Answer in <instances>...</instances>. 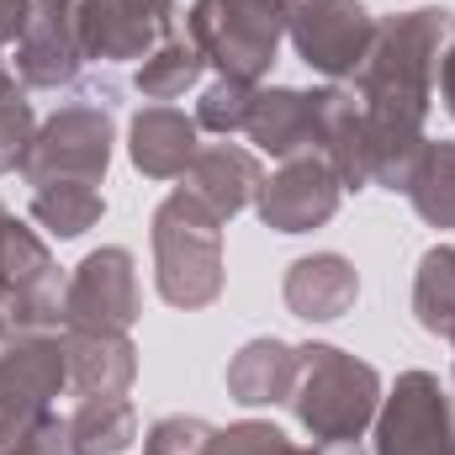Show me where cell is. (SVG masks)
I'll use <instances>...</instances> for the list:
<instances>
[{
    "label": "cell",
    "instance_id": "cell-12",
    "mask_svg": "<svg viewBox=\"0 0 455 455\" xmlns=\"http://www.w3.org/2000/svg\"><path fill=\"white\" fill-rule=\"evenodd\" d=\"M344 186L334 180V170L318 159V154H302V159H286L265 186H259V218L275 228V233H307V228L329 223L339 212Z\"/></svg>",
    "mask_w": 455,
    "mask_h": 455
},
{
    "label": "cell",
    "instance_id": "cell-5",
    "mask_svg": "<svg viewBox=\"0 0 455 455\" xmlns=\"http://www.w3.org/2000/svg\"><path fill=\"white\" fill-rule=\"evenodd\" d=\"M107 164H112V116L101 107H64L37 127L21 159V175L32 186H53V180L101 186Z\"/></svg>",
    "mask_w": 455,
    "mask_h": 455
},
{
    "label": "cell",
    "instance_id": "cell-10",
    "mask_svg": "<svg viewBox=\"0 0 455 455\" xmlns=\"http://www.w3.org/2000/svg\"><path fill=\"white\" fill-rule=\"evenodd\" d=\"M64 307V281L53 254L43 249V238L32 228L11 218V238H5V281H0V313L16 329H48L59 323Z\"/></svg>",
    "mask_w": 455,
    "mask_h": 455
},
{
    "label": "cell",
    "instance_id": "cell-1",
    "mask_svg": "<svg viewBox=\"0 0 455 455\" xmlns=\"http://www.w3.org/2000/svg\"><path fill=\"white\" fill-rule=\"evenodd\" d=\"M455 37L451 11H403L376 21V37L355 69V96L365 107V127L387 138H424V116L435 96L440 59Z\"/></svg>",
    "mask_w": 455,
    "mask_h": 455
},
{
    "label": "cell",
    "instance_id": "cell-3",
    "mask_svg": "<svg viewBox=\"0 0 455 455\" xmlns=\"http://www.w3.org/2000/svg\"><path fill=\"white\" fill-rule=\"evenodd\" d=\"M154 286L170 307H207L223 291V223L180 186L154 212Z\"/></svg>",
    "mask_w": 455,
    "mask_h": 455
},
{
    "label": "cell",
    "instance_id": "cell-18",
    "mask_svg": "<svg viewBox=\"0 0 455 455\" xmlns=\"http://www.w3.org/2000/svg\"><path fill=\"white\" fill-rule=\"evenodd\" d=\"M297 371H302V355L286 339H249L233 355V365H228V392H233V403H243V408L291 403Z\"/></svg>",
    "mask_w": 455,
    "mask_h": 455
},
{
    "label": "cell",
    "instance_id": "cell-25",
    "mask_svg": "<svg viewBox=\"0 0 455 455\" xmlns=\"http://www.w3.org/2000/svg\"><path fill=\"white\" fill-rule=\"evenodd\" d=\"M32 138H37L32 107H27V96H21V85L5 75V80H0V175H5V170H21Z\"/></svg>",
    "mask_w": 455,
    "mask_h": 455
},
{
    "label": "cell",
    "instance_id": "cell-21",
    "mask_svg": "<svg viewBox=\"0 0 455 455\" xmlns=\"http://www.w3.org/2000/svg\"><path fill=\"white\" fill-rule=\"evenodd\" d=\"M403 191L424 223L455 228V143H424Z\"/></svg>",
    "mask_w": 455,
    "mask_h": 455
},
{
    "label": "cell",
    "instance_id": "cell-19",
    "mask_svg": "<svg viewBox=\"0 0 455 455\" xmlns=\"http://www.w3.org/2000/svg\"><path fill=\"white\" fill-rule=\"evenodd\" d=\"M69 387L80 397H122L138 376V349L127 334H64Z\"/></svg>",
    "mask_w": 455,
    "mask_h": 455
},
{
    "label": "cell",
    "instance_id": "cell-27",
    "mask_svg": "<svg viewBox=\"0 0 455 455\" xmlns=\"http://www.w3.org/2000/svg\"><path fill=\"white\" fill-rule=\"evenodd\" d=\"M207 455H318V451H302V445H291L275 424H254V419H249V424L218 429Z\"/></svg>",
    "mask_w": 455,
    "mask_h": 455
},
{
    "label": "cell",
    "instance_id": "cell-34",
    "mask_svg": "<svg viewBox=\"0 0 455 455\" xmlns=\"http://www.w3.org/2000/svg\"><path fill=\"white\" fill-rule=\"evenodd\" d=\"M445 455H455V440H451V451H445Z\"/></svg>",
    "mask_w": 455,
    "mask_h": 455
},
{
    "label": "cell",
    "instance_id": "cell-11",
    "mask_svg": "<svg viewBox=\"0 0 455 455\" xmlns=\"http://www.w3.org/2000/svg\"><path fill=\"white\" fill-rule=\"evenodd\" d=\"M85 69L75 0H32V16L16 37V75L32 91H59Z\"/></svg>",
    "mask_w": 455,
    "mask_h": 455
},
{
    "label": "cell",
    "instance_id": "cell-9",
    "mask_svg": "<svg viewBox=\"0 0 455 455\" xmlns=\"http://www.w3.org/2000/svg\"><path fill=\"white\" fill-rule=\"evenodd\" d=\"M75 21L85 59H148L175 37V0H80Z\"/></svg>",
    "mask_w": 455,
    "mask_h": 455
},
{
    "label": "cell",
    "instance_id": "cell-15",
    "mask_svg": "<svg viewBox=\"0 0 455 455\" xmlns=\"http://www.w3.org/2000/svg\"><path fill=\"white\" fill-rule=\"evenodd\" d=\"M243 132L270 159L318 154V91H286V85L281 91H259Z\"/></svg>",
    "mask_w": 455,
    "mask_h": 455
},
{
    "label": "cell",
    "instance_id": "cell-14",
    "mask_svg": "<svg viewBox=\"0 0 455 455\" xmlns=\"http://www.w3.org/2000/svg\"><path fill=\"white\" fill-rule=\"evenodd\" d=\"M180 180H186V191H191L218 223H228L233 212H243V207L259 196L265 170H259V159H254L249 148H238V143H207V148H196V159H191V170H186Z\"/></svg>",
    "mask_w": 455,
    "mask_h": 455
},
{
    "label": "cell",
    "instance_id": "cell-24",
    "mask_svg": "<svg viewBox=\"0 0 455 455\" xmlns=\"http://www.w3.org/2000/svg\"><path fill=\"white\" fill-rule=\"evenodd\" d=\"M202 69H207V59H202V48H196L191 37H164V43L138 64V91H143L148 101H175V96H186V91L202 80Z\"/></svg>",
    "mask_w": 455,
    "mask_h": 455
},
{
    "label": "cell",
    "instance_id": "cell-32",
    "mask_svg": "<svg viewBox=\"0 0 455 455\" xmlns=\"http://www.w3.org/2000/svg\"><path fill=\"white\" fill-rule=\"evenodd\" d=\"M5 238H11V212L0 202V281H5Z\"/></svg>",
    "mask_w": 455,
    "mask_h": 455
},
{
    "label": "cell",
    "instance_id": "cell-26",
    "mask_svg": "<svg viewBox=\"0 0 455 455\" xmlns=\"http://www.w3.org/2000/svg\"><path fill=\"white\" fill-rule=\"evenodd\" d=\"M254 85L249 80H218V85H207V96H202V107H196V127H207V132H243L249 127V112H254Z\"/></svg>",
    "mask_w": 455,
    "mask_h": 455
},
{
    "label": "cell",
    "instance_id": "cell-6",
    "mask_svg": "<svg viewBox=\"0 0 455 455\" xmlns=\"http://www.w3.org/2000/svg\"><path fill=\"white\" fill-rule=\"evenodd\" d=\"M138 318V265L127 249H96L64 281V334H127Z\"/></svg>",
    "mask_w": 455,
    "mask_h": 455
},
{
    "label": "cell",
    "instance_id": "cell-2",
    "mask_svg": "<svg viewBox=\"0 0 455 455\" xmlns=\"http://www.w3.org/2000/svg\"><path fill=\"white\" fill-rule=\"evenodd\" d=\"M291 408L318 445H355L381 413V376L334 344H302Z\"/></svg>",
    "mask_w": 455,
    "mask_h": 455
},
{
    "label": "cell",
    "instance_id": "cell-7",
    "mask_svg": "<svg viewBox=\"0 0 455 455\" xmlns=\"http://www.w3.org/2000/svg\"><path fill=\"white\" fill-rule=\"evenodd\" d=\"M286 32L318 75L344 80L360 69L376 37V21L360 0H286Z\"/></svg>",
    "mask_w": 455,
    "mask_h": 455
},
{
    "label": "cell",
    "instance_id": "cell-4",
    "mask_svg": "<svg viewBox=\"0 0 455 455\" xmlns=\"http://www.w3.org/2000/svg\"><path fill=\"white\" fill-rule=\"evenodd\" d=\"M286 32V0H196L186 16V37L218 64L228 80H259L275 64V43Z\"/></svg>",
    "mask_w": 455,
    "mask_h": 455
},
{
    "label": "cell",
    "instance_id": "cell-13",
    "mask_svg": "<svg viewBox=\"0 0 455 455\" xmlns=\"http://www.w3.org/2000/svg\"><path fill=\"white\" fill-rule=\"evenodd\" d=\"M69 387V349L43 329H16L0 344V397L48 408Z\"/></svg>",
    "mask_w": 455,
    "mask_h": 455
},
{
    "label": "cell",
    "instance_id": "cell-22",
    "mask_svg": "<svg viewBox=\"0 0 455 455\" xmlns=\"http://www.w3.org/2000/svg\"><path fill=\"white\" fill-rule=\"evenodd\" d=\"M413 313L429 334L455 344V249L440 243L419 259V281H413Z\"/></svg>",
    "mask_w": 455,
    "mask_h": 455
},
{
    "label": "cell",
    "instance_id": "cell-29",
    "mask_svg": "<svg viewBox=\"0 0 455 455\" xmlns=\"http://www.w3.org/2000/svg\"><path fill=\"white\" fill-rule=\"evenodd\" d=\"M53 408H27V403H11V397H0V455H21L32 440H37V429H43V419H48Z\"/></svg>",
    "mask_w": 455,
    "mask_h": 455
},
{
    "label": "cell",
    "instance_id": "cell-16",
    "mask_svg": "<svg viewBox=\"0 0 455 455\" xmlns=\"http://www.w3.org/2000/svg\"><path fill=\"white\" fill-rule=\"evenodd\" d=\"M132 164L154 180H175L191 170L196 148H202V127L196 116L175 112V107H143L132 116Z\"/></svg>",
    "mask_w": 455,
    "mask_h": 455
},
{
    "label": "cell",
    "instance_id": "cell-17",
    "mask_svg": "<svg viewBox=\"0 0 455 455\" xmlns=\"http://www.w3.org/2000/svg\"><path fill=\"white\" fill-rule=\"evenodd\" d=\"M360 297V275L344 254H307L286 270V307L307 323L344 318Z\"/></svg>",
    "mask_w": 455,
    "mask_h": 455
},
{
    "label": "cell",
    "instance_id": "cell-23",
    "mask_svg": "<svg viewBox=\"0 0 455 455\" xmlns=\"http://www.w3.org/2000/svg\"><path fill=\"white\" fill-rule=\"evenodd\" d=\"M101 212H107V202L85 180H53V186H37V196H32V218L59 238H80L85 228L101 223Z\"/></svg>",
    "mask_w": 455,
    "mask_h": 455
},
{
    "label": "cell",
    "instance_id": "cell-28",
    "mask_svg": "<svg viewBox=\"0 0 455 455\" xmlns=\"http://www.w3.org/2000/svg\"><path fill=\"white\" fill-rule=\"evenodd\" d=\"M212 424L202 419H159L148 429V455H207L212 451Z\"/></svg>",
    "mask_w": 455,
    "mask_h": 455
},
{
    "label": "cell",
    "instance_id": "cell-20",
    "mask_svg": "<svg viewBox=\"0 0 455 455\" xmlns=\"http://www.w3.org/2000/svg\"><path fill=\"white\" fill-rule=\"evenodd\" d=\"M75 455H122L138 440V413L127 397H85L69 419Z\"/></svg>",
    "mask_w": 455,
    "mask_h": 455
},
{
    "label": "cell",
    "instance_id": "cell-33",
    "mask_svg": "<svg viewBox=\"0 0 455 455\" xmlns=\"http://www.w3.org/2000/svg\"><path fill=\"white\" fill-rule=\"evenodd\" d=\"M0 344H5V313H0Z\"/></svg>",
    "mask_w": 455,
    "mask_h": 455
},
{
    "label": "cell",
    "instance_id": "cell-30",
    "mask_svg": "<svg viewBox=\"0 0 455 455\" xmlns=\"http://www.w3.org/2000/svg\"><path fill=\"white\" fill-rule=\"evenodd\" d=\"M27 16H32V0H0V48L21 37Z\"/></svg>",
    "mask_w": 455,
    "mask_h": 455
},
{
    "label": "cell",
    "instance_id": "cell-8",
    "mask_svg": "<svg viewBox=\"0 0 455 455\" xmlns=\"http://www.w3.org/2000/svg\"><path fill=\"white\" fill-rule=\"evenodd\" d=\"M455 440V403L429 371L397 376L387 408L376 413V455H445Z\"/></svg>",
    "mask_w": 455,
    "mask_h": 455
},
{
    "label": "cell",
    "instance_id": "cell-31",
    "mask_svg": "<svg viewBox=\"0 0 455 455\" xmlns=\"http://www.w3.org/2000/svg\"><path fill=\"white\" fill-rule=\"evenodd\" d=\"M440 96H445V107H451V116H455V37H451V48H445V59H440Z\"/></svg>",
    "mask_w": 455,
    "mask_h": 455
}]
</instances>
